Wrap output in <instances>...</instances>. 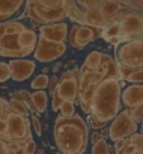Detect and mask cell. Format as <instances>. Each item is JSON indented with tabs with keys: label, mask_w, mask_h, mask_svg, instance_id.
<instances>
[{
	"label": "cell",
	"mask_w": 143,
	"mask_h": 154,
	"mask_svg": "<svg viewBox=\"0 0 143 154\" xmlns=\"http://www.w3.org/2000/svg\"><path fill=\"white\" fill-rule=\"evenodd\" d=\"M11 112V107H9V101L5 100L3 97H0V119H5L6 115Z\"/></svg>",
	"instance_id": "4316f807"
},
{
	"label": "cell",
	"mask_w": 143,
	"mask_h": 154,
	"mask_svg": "<svg viewBox=\"0 0 143 154\" xmlns=\"http://www.w3.org/2000/svg\"><path fill=\"white\" fill-rule=\"evenodd\" d=\"M89 139L95 143V142H98V140H100V139H103V137H101V134H100V133H92V136H89Z\"/></svg>",
	"instance_id": "d6a6232c"
},
{
	"label": "cell",
	"mask_w": 143,
	"mask_h": 154,
	"mask_svg": "<svg viewBox=\"0 0 143 154\" xmlns=\"http://www.w3.org/2000/svg\"><path fill=\"white\" fill-rule=\"evenodd\" d=\"M11 79L14 82H24L35 72L36 69V62L30 59H12L8 63Z\"/></svg>",
	"instance_id": "5bb4252c"
},
{
	"label": "cell",
	"mask_w": 143,
	"mask_h": 154,
	"mask_svg": "<svg viewBox=\"0 0 143 154\" xmlns=\"http://www.w3.org/2000/svg\"><path fill=\"white\" fill-rule=\"evenodd\" d=\"M38 35L20 20L0 23V56L26 59L36 47Z\"/></svg>",
	"instance_id": "7a4b0ae2"
},
{
	"label": "cell",
	"mask_w": 143,
	"mask_h": 154,
	"mask_svg": "<svg viewBox=\"0 0 143 154\" xmlns=\"http://www.w3.org/2000/svg\"><path fill=\"white\" fill-rule=\"evenodd\" d=\"M56 85H57V77H56V75H53L51 79L48 80V86H47V88H48L50 95H51V94H53V91L56 89Z\"/></svg>",
	"instance_id": "4dcf8cb0"
},
{
	"label": "cell",
	"mask_w": 143,
	"mask_h": 154,
	"mask_svg": "<svg viewBox=\"0 0 143 154\" xmlns=\"http://www.w3.org/2000/svg\"><path fill=\"white\" fill-rule=\"evenodd\" d=\"M24 6L23 0H0V23L8 21Z\"/></svg>",
	"instance_id": "ac0fdd59"
},
{
	"label": "cell",
	"mask_w": 143,
	"mask_h": 154,
	"mask_svg": "<svg viewBox=\"0 0 143 154\" xmlns=\"http://www.w3.org/2000/svg\"><path fill=\"white\" fill-rule=\"evenodd\" d=\"M89 125L77 113L69 118L57 116L53 137L60 154H85L89 143Z\"/></svg>",
	"instance_id": "6da1fadb"
},
{
	"label": "cell",
	"mask_w": 143,
	"mask_h": 154,
	"mask_svg": "<svg viewBox=\"0 0 143 154\" xmlns=\"http://www.w3.org/2000/svg\"><path fill=\"white\" fill-rule=\"evenodd\" d=\"M66 51V42H60V44H56V42H50V41H45L44 38L38 36V41H36V47L33 50V56H35V60H39V62H53V60H57L59 57H62Z\"/></svg>",
	"instance_id": "7c38bea8"
},
{
	"label": "cell",
	"mask_w": 143,
	"mask_h": 154,
	"mask_svg": "<svg viewBox=\"0 0 143 154\" xmlns=\"http://www.w3.org/2000/svg\"><path fill=\"white\" fill-rule=\"evenodd\" d=\"M91 154H115L113 148L109 145L107 139H100L98 142H95L92 145V151Z\"/></svg>",
	"instance_id": "7402d4cb"
},
{
	"label": "cell",
	"mask_w": 143,
	"mask_h": 154,
	"mask_svg": "<svg viewBox=\"0 0 143 154\" xmlns=\"http://www.w3.org/2000/svg\"><path fill=\"white\" fill-rule=\"evenodd\" d=\"M68 30H69V27L65 21L54 23V24H45V26L39 27V36L44 38L45 41L60 44V42H66Z\"/></svg>",
	"instance_id": "9a60e30c"
},
{
	"label": "cell",
	"mask_w": 143,
	"mask_h": 154,
	"mask_svg": "<svg viewBox=\"0 0 143 154\" xmlns=\"http://www.w3.org/2000/svg\"><path fill=\"white\" fill-rule=\"evenodd\" d=\"M107 79L121 80V74H119L116 60L110 54H104L103 62L95 69H88L85 66L79 69V98L77 101L85 113L88 115L92 113L94 92Z\"/></svg>",
	"instance_id": "3957f363"
},
{
	"label": "cell",
	"mask_w": 143,
	"mask_h": 154,
	"mask_svg": "<svg viewBox=\"0 0 143 154\" xmlns=\"http://www.w3.org/2000/svg\"><path fill=\"white\" fill-rule=\"evenodd\" d=\"M118 68L122 69H137L143 68V39L127 41L116 47V54L113 57Z\"/></svg>",
	"instance_id": "8992f818"
},
{
	"label": "cell",
	"mask_w": 143,
	"mask_h": 154,
	"mask_svg": "<svg viewBox=\"0 0 143 154\" xmlns=\"http://www.w3.org/2000/svg\"><path fill=\"white\" fill-rule=\"evenodd\" d=\"M119 74H121L122 82H130L133 85H142V82H143V68H137V69L119 68Z\"/></svg>",
	"instance_id": "ffe728a7"
},
{
	"label": "cell",
	"mask_w": 143,
	"mask_h": 154,
	"mask_svg": "<svg viewBox=\"0 0 143 154\" xmlns=\"http://www.w3.org/2000/svg\"><path fill=\"white\" fill-rule=\"evenodd\" d=\"M9 107H11V110H14L15 113H20V115L29 118V109H27V106H26L24 101L17 100V98H11V101H9Z\"/></svg>",
	"instance_id": "603a6c76"
},
{
	"label": "cell",
	"mask_w": 143,
	"mask_h": 154,
	"mask_svg": "<svg viewBox=\"0 0 143 154\" xmlns=\"http://www.w3.org/2000/svg\"><path fill=\"white\" fill-rule=\"evenodd\" d=\"M103 57H104V53H101V51H98V50H94V51H91V53L86 56L85 63H83L82 66H85V68H88V69H95V68H98L100 63L103 62Z\"/></svg>",
	"instance_id": "44dd1931"
},
{
	"label": "cell",
	"mask_w": 143,
	"mask_h": 154,
	"mask_svg": "<svg viewBox=\"0 0 143 154\" xmlns=\"http://www.w3.org/2000/svg\"><path fill=\"white\" fill-rule=\"evenodd\" d=\"M121 92H122V80L107 79L104 80L94 92L92 98V113L95 119L104 122L106 125L112 122V119L121 112Z\"/></svg>",
	"instance_id": "277c9868"
},
{
	"label": "cell",
	"mask_w": 143,
	"mask_h": 154,
	"mask_svg": "<svg viewBox=\"0 0 143 154\" xmlns=\"http://www.w3.org/2000/svg\"><path fill=\"white\" fill-rule=\"evenodd\" d=\"M11 79V72H9V66L6 62H0V83H5Z\"/></svg>",
	"instance_id": "484cf974"
},
{
	"label": "cell",
	"mask_w": 143,
	"mask_h": 154,
	"mask_svg": "<svg viewBox=\"0 0 143 154\" xmlns=\"http://www.w3.org/2000/svg\"><path fill=\"white\" fill-rule=\"evenodd\" d=\"M48 80H50V77H48L47 74H41V75L35 77L30 86H32L35 91H44V89L48 86Z\"/></svg>",
	"instance_id": "cb8c5ba5"
},
{
	"label": "cell",
	"mask_w": 143,
	"mask_h": 154,
	"mask_svg": "<svg viewBox=\"0 0 143 154\" xmlns=\"http://www.w3.org/2000/svg\"><path fill=\"white\" fill-rule=\"evenodd\" d=\"M121 103H124L127 110L140 107L143 103V86L142 85H128L121 92Z\"/></svg>",
	"instance_id": "e0dca14e"
},
{
	"label": "cell",
	"mask_w": 143,
	"mask_h": 154,
	"mask_svg": "<svg viewBox=\"0 0 143 154\" xmlns=\"http://www.w3.org/2000/svg\"><path fill=\"white\" fill-rule=\"evenodd\" d=\"M23 152H24V154H35V152H36V143H35L33 139L23 146Z\"/></svg>",
	"instance_id": "f1b7e54d"
},
{
	"label": "cell",
	"mask_w": 143,
	"mask_h": 154,
	"mask_svg": "<svg viewBox=\"0 0 143 154\" xmlns=\"http://www.w3.org/2000/svg\"><path fill=\"white\" fill-rule=\"evenodd\" d=\"M89 116H91V115H89ZM89 125H91L92 128H104V127H106L104 122H100V121L95 119L94 116H91V122H89Z\"/></svg>",
	"instance_id": "f546056e"
},
{
	"label": "cell",
	"mask_w": 143,
	"mask_h": 154,
	"mask_svg": "<svg viewBox=\"0 0 143 154\" xmlns=\"http://www.w3.org/2000/svg\"><path fill=\"white\" fill-rule=\"evenodd\" d=\"M29 119H30V124H32L33 128H35V133H36L38 136H41V133H42V125H41V122H39V118H38L36 115H32Z\"/></svg>",
	"instance_id": "83f0119b"
},
{
	"label": "cell",
	"mask_w": 143,
	"mask_h": 154,
	"mask_svg": "<svg viewBox=\"0 0 143 154\" xmlns=\"http://www.w3.org/2000/svg\"><path fill=\"white\" fill-rule=\"evenodd\" d=\"M115 154H143V136L142 133H134L133 136L115 142Z\"/></svg>",
	"instance_id": "2e32d148"
},
{
	"label": "cell",
	"mask_w": 143,
	"mask_h": 154,
	"mask_svg": "<svg viewBox=\"0 0 143 154\" xmlns=\"http://www.w3.org/2000/svg\"><path fill=\"white\" fill-rule=\"evenodd\" d=\"M57 154H60V152H57Z\"/></svg>",
	"instance_id": "e575fe53"
},
{
	"label": "cell",
	"mask_w": 143,
	"mask_h": 154,
	"mask_svg": "<svg viewBox=\"0 0 143 154\" xmlns=\"http://www.w3.org/2000/svg\"><path fill=\"white\" fill-rule=\"evenodd\" d=\"M137 122L133 119V116L130 115V112L121 110L113 119L112 124L109 127V139H112L113 142H119L124 140L130 136H133L134 133H137Z\"/></svg>",
	"instance_id": "9c48e42d"
},
{
	"label": "cell",
	"mask_w": 143,
	"mask_h": 154,
	"mask_svg": "<svg viewBox=\"0 0 143 154\" xmlns=\"http://www.w3.org/2000/svg\"><path fill=\"white\" fill-rule=\"evenodd\" d=\"M118 29H119L121 44L127 42V41L142 39V35H143V17H142V12L127 9L122 14V17L119 18V21H118Z\"/></svg>",
	"instance_id": "ba28073f"
},
{
	"label": "cell",
	"mask_w": 143,
	"mask_h": 154,
	"mask_svg": "<svg viewBox=\"0 0 143 154\" xmlns=\"http://www.w3.org/2000/svg\"><path fill=\"white\" fill-rule=\"evenodd\" d=\"M80 24H85V26H89V27L101 29L103 30L106 26H109V20L106 18V15L100 9L98 2H89V6H86L85 9H82Z\"/></svg>",
	"instance_id": "4fadbf2b"
},
{
	"label": "cell",
	"mask_w": 143,
	"mask_h": 154,
	"mask_svg": "<svg viewBox=\"0 0 143 154\" xmlns=\"http://www.w3.org/2000/svg\"><path fill=\"white\" fill-rule=\"evenodd\" d=\"M68 0H27L24 2V15L36 27L62 23L68 14Z\"/></svg>",
	"instance_id": "5b68a950"
},
{
	"label": "cell",
	"mask_w": 143,
	"mask_h": 154,
	"mask_svg": "<svg viewBox=\"0 0 143 154\" xmlns=\"http://www.w3.org/2000/svg\"><path fill=\"white\" fill-rule=\"evenodd\" d=\"M101 36V29H94L85 24H74L68 30V41L73 48L82 50L92 41Z\"/></svg>",
	"instance_id": "8fae6325"
},
{
	"label": "cell",
	"mask_w": 143,
	"mask_h": 154,
	"mask_svg": "<svg viewBox=\"0 0 143 154\" xmlns=\"http://www.w3.org/2000/svg\"><path fill=\"white\" fill-rule=\"evenodd\" d=\"M53 92H56L62 101L76 103L79 98V68L65 71L57 79V85Z\"/></svg>",
	"instance_id": "30bf717a"
},
{
	"label": "cell",
	"mask_w": 143,
	"mask_h": 154,
	"mask_svg": "<svg viewBox=\"0 0 143 154\" xmlns=\"http://www.w3.org/2000/svg\"><path fill=\"white\" fill-rule=\"evenodd\" d=\"M36 154H44V151H42V149H39V151H38Z\"/></svg>",
	"instance_id": "836d02e7"
},
{
	"label": "cell",
	"mask_w": 143,
	"mask_h": 154,
	"mask_svg": "<svg viewBox=\"0 0 143 154\" xmlns=\"http://www.w3.org/2000/svg\"><path fill=\"white\" fill-rule=\"evenodd\" d=\"M30 104L35 110V115L38 116V113H42L47 106H48V95L45 91H35L33 94H30Z\"/></svg>",
	"instance_id": "d6986e66"
},
{
	"label": "cell",
	"mask_w": 143,
	"mask_h": 154,
	"mask_svg": "<svg viewBox=\"0 0 143 154\" xmlns=\"http://www.w3.org/2000/svg\"><path fill=\"white\" fill-rule=\"evenodd\" d=\"M0 154H9V151H8V143L0 137Z\"/></svg>",
	"instance_id": "1f68e13d"
},
{
	"label": "cell",
	"mask_w": 143,
	"mask_h": 154,
	"mask_svg": "<svg viewBox=\"0 0 143 154\" xmlns=\"http://www.w3.org/2000/svg\"><path fill=\"white\" fill-rule=\"evenodd\" d=\"M59 110H60V116H63V118H69L76 113L74 103H71V101H62Z\"/></svg>",
	"instance_id": "d4e9b609"
},
{
	"label": "cell",
	"mask_w": 143,
	"mask_h": 154,
	"mask_svg": "<svg viewBox=\"0 0 143 154\" xmlns=\"http://www.w3.org/2000/svg\"><path fill=\"white\" fill-rule=\"evenodd\" d=\"M6 143H17L24 146L27 142L32 140V131H30V119L27 116H23L20 113H15L11 110L6 115Z\"/></svg>",
	"instance_id": "52a82bcc"
}]
</instances>
